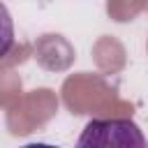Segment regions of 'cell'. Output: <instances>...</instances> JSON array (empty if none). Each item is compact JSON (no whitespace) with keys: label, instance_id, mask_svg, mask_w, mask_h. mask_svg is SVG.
<instances>
[{"label":"cell","instance_id":"6da1fadb","mask_svg":"<svg viewBox=\"0 0 148 148\" xmlns=\"http://www.w3.org/2000/svg\"><path fill=\"white\" fill-rule=\"evenodd\" d=\"M74 148H148V141L132 118H92Z\"/></svg>","mask_w":148,"mask_h":148},{"label":"cell","instance_id":"7a4b0ae2","mask_svg":"<svg viewBox=\"0 0 148 148\" xmlns=\"http://www.w3.org/2000/svg\"><path fill=\"white\" fill-rule=\"evenodd\" d=\"M21 148H58V146H51V143H25V146H21Z\"/></svg>","mask_w":148,"mask_h":148}]
</instances>
